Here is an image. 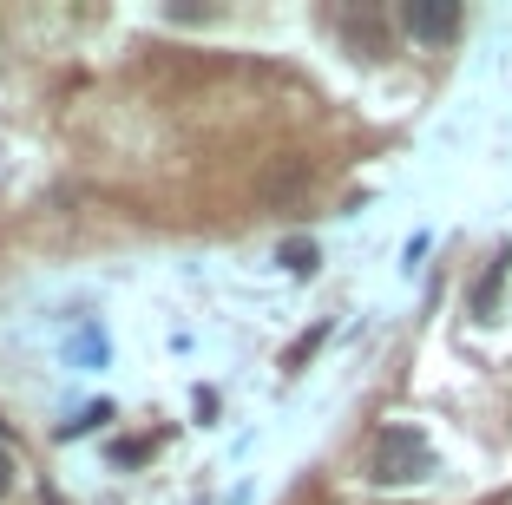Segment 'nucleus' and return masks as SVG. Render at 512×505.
Segmentation results:
<instances>
[{
  "label": "nucleus",
  "mask_w": 512,
  "mask_h": 505,
  "mask_svg": "<svg viewBox=\"0 0 512 505\" xmlns=\"http://www.w3.org/2000/svg\"><path fill=\"white\" fill-rule=\"evenodd\" d=\"M7 479H14V460H7V453H0V492H7Z\"/></svg>",
  "instance_id": "39448f33"
},
{
  "label": "nucleus",
  "mask_w": 512,
  "mask_h": 505,
  "mask_svg": "<svg viewBox=\"0 0 512 505\" xmlns=\"http://www.w3.org/2000/svg\"><path fill=\"white\" fill-rule=\"evenodd\" d=\"M434 473V446L427 433L414 427H381L375 433V453H368V479L375 486H414V479Z\"/></svg>",
  "instance_id": "f257e3e1"
},
{
  "label": "nucleus",
  "mask_w": 512,
  "mask_h": 505,
  "mask_svg": "<svg viewBox=\"0 0 512 505\" xmlns=\"http://www.w3.org/2000/svg\"><path fill=\"white\" fill-rule=\"evenodd\" d=\"M401 27L414 33V40L440 46V40H453V33H460V7H453V0H407V7H401Z\"/></svg>",
  "instance_id": "f03ea898"
},
{
  "label": "nucleus",
  "mask_w": 512,
  "mask_h": 505,
  "mask_svg": "<svg viewBox=\"0 0 512 505\" xmlns=\"http://www.w3.org/2000/svg\"><path fill=\"white\" fill-rule=\"evenodd\" d=\"M283 263L302 276V269H316V250H302V243H289V250H283Z\"/></svg>",
  "instance_id": "20e7f679"
},
{
  "label": "nucleus",
  "mask_w": 512,
  "mask_h": 505,
  "mask_svg": "<svg viewBox=\"0 0 512 505\" xmlns=\"http://www.w3.org/2000/svg\"><path fill=\"white\" fill-rule=\"evenodd\" d=\"M499 283H506V250H499V256H493V269H486L480 296H473V315H493V296H499Z\"/></svg>",
  "instance_id": "7ed1b4c3"
}]
</instances>
